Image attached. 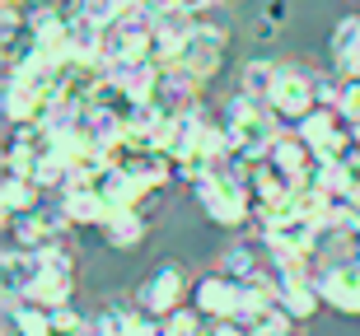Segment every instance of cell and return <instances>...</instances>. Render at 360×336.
<instances>
[{
  "mask_svg": "<svg viewBox=\"0 0 360 336\" xmlns=\"http://www.w3.org/2000/svg\"><path fill=\"white\" fill-rule=\"evenodd\" d=\"M187 290H192V285H187V271L178 267V262H160V267L141 281L136 304H141L146 313H155V318H169L174 309L187 304Z\"/></svg>",
  "mask_w": 360,
  "mask_h": 336,
  "instance_id": "7",
  "label": "cell"
},
{
  "mask_svg": "<svg viewBox=\"0 0 360 336\" xmlns=\"http://www.w3.org/2000/svg\"><path fill=\"white\" fill-rule=\"evenodd\" d=\"M108 248H136V243L150 234V210L141 206H127V210H108V220L98 224Z\"/></svg>",
  "mask_w": 360,
  "mask_h": 336,
  "instance_id": "11",
  "label": "cell"
},
{
  "mask_svg": "<svg viewBox=\"0 0 360 336\" xmlns=\"http://www.w3.org/2000/svg\"><path fill=\"white\" fill-rule=\"evenodd\" d=\"M0 206H5V220L28 215L42 206V187L28 173H5V187H0Z\"/></svg>",
  "mask_w": 360,
  "mask_h": 336,
  "instance_id": "15",
  "label": "cell"
},
{
  "mask_svg": "<svg viewBox=\"0 0 360 336\" xmlns=\"http://www.w3.org/2000/svg\"><path fill=\"white\" fill-rule=\"evenodd\" d=\"M333 61H337V75H360V14L337 19V28H333Z\"/></svg>",
  "mask_w": 360,
  "mask_h": 336,
  "instance_id": "14",
  "label": "cell"
},
{
  "mask_svg": "<svg viewBox=\"0 0 360 336\" xmlns=\"http://www.w3.org/2000/svg\"><path fill=\"white\" fill-rule=\"evenodd\" d=\"M290 336H295V332H290Z\"/></svg>",
  "mask_w": 360,
  "mask_h": 336,
  "instance_id": "26",
  "label": "cell"
},
{
  "mask_svg": "<svg viewBox=\"0 0 360 336\" xmlns=\"http://www.w3.org/2000/svg\"><path fill=\"white\" fill-rule=\"evenodd\" d=\"M337 108L360 126V75H342V98H337Z\"/></svg>",
  "mask_w": 360,
  "mask_h": 336,
  "instance_id": "20",
  "label": "cell"
},
{
  "mask_svg": "<svg viewBox=\"0 0 360 336\" xmlns=\"http://www.w3.org/2000/svg\"><path fill=\"white\" fill-rule=\"evenodd\" d=\"M24 299H33V304H42V309H66L70 299H75V262H70L66 243L42 253V271L33 276V285H28Z\"/></svg>",
  "mask_w": 360,
  "mask_h": 336,
  "instance_id": "6",
  "label": "cell"
},
{
  "mask_svg": "<svg viewBox=\"0 0 360 336\" xmlns=\"http://www.w3.org/2000/svg\"><path fill=\"white\" fill-rule=\"evenodd\" d=\"M319 84H323V70H309V66H276V84H271L267 103L276 108V117L285 121V126H295L304 112H314V108L323 103Z\"/></svg>",
  "mask_w": 360,
  "mask_h": 336,
  "instance_id": "4",
  "label": "cell"
},
{
  "mask_svg": "<svg viewBox=\"0 0 360 336\" xmlns=\"http://www.w3.org/2000/svg\"><path fill=\"white\" fill-rule=\"evenodd\" d=\"M94 336H131L136 332V304H103L89 318Z\"/></svg>",
  "mask_w": 360,
  "mask_h": 336,
  "instance_id": "17",
  "label": "cell"
},
{
  "mask_svg": "<svg viewBox=\"0 0 360 336\" xmlns=\"http://www.w3.org/2000/svg\"><path fill=\"white\" fill-rule=\"evenodd\" d=\"M192 196H197V206L206 210V220L220 229H243L257 220V201L253 191H248V182L243 177H229V173H206L192 182Z\"/></svg>",
  "mask_w": 360,
  "mask_h": 336,
  "instance_id": "1",
  "label": "cell"
},
{
  "mask_svg": "<svg viewBox=\"0 0 360 336\" xmlns=\"http://www.w3.org/2000/svg\"><path fill=\"white\" fill-rule=\"evenodd\" d=\"M192 304L206 313V323H211V318H229V313L239 309V281H229L225 271L197 276V281H192Z\"/></svg>",
  "mask_w": 360,
  "mask_h": 336,
  "instance_id": "10",
  "label": "cell"
},
{
  "mask_svg": "<svg viewBox=\"0 0 360 336\" xmlns=\"http://www.w3.org/2000/svg\"><path fill=\"white\" fill-rule=\"evenodd\" d=\"M271 84H276V61H248L243 75H239V89L253 94V98H267Z\"/></svg>",
  "mask_w": 360,
  "mask_h": 336,
  "instance_id": "18",
  "label": "cell"
},
{
  "mask_svg": "<svg viewBox=\"0 0 360 336\" xmlns=\"http://www.w3.org/2000/svg\"><path fill=\"white\" fill-rule=\"evenodd\" d=\"M319 276V290H323V304L347 318H360V262L356 257H342V262H323L314 267Z\"/></svg>",
  "mask_w": 360,
  "mask_h": 336,
  "instance_id": "9",
  "label": "cell"
},
{
  "mask_svg": "<svg viewBox=\"0 0 360 336\" xmlns=\"http://www.w3.org/2000/svg\"><path fill=\"white\" fill-rule=\"evenodd\" d=\"M300 140H304L319 159H342L351 149V140H356V121L347 117L342 108H333V103H319L314 112H304V117L290 126Z\"/></svg>",
  "mask_w": 360,
  "mask_h": 336,
  "instance_id": "3",
  "label": "cell"
},
{
  "mask_svg": "<svg viewBox=\"0 0 360 336\" xmlns=\"http://www.w3.org/2000/svg\"><path fill=\"white\" fill-rule=\"evenodd\" d=\"M225 126H229V135H234V145L248 149V154H267L271 140L285 131V121L276 117V108H271L267 98H253V94H243V89L229 98Z\"/></svg>",
  "mask_w": 360,
  "mask_h": 336,
  "instance_id": "2",
  "label": "cell"
},
{
  "mask_svg": "<svg viewBox=\"0 0 360 336\" xmlns=\"http://www.w3.org/2000/svg\"><path fill=\"white\" fill-rule=\"evenodd\" d=\"M10 336H14V332H10Z\"/></svg>",
  "mask_w": 360,
  "mask_h": 336,
  "instance_id": "27",
  "label": "cell"
},
{
  "mask_svg": "<svg viewBox=\"0 0 360 336\" xmlns=\"http://www.w3.org/2000/svg\"><path fill=\"white\" fill-rule=\"evenodd\" d=\"M61 210H66V220L75 229H84V224H103L108 220V206H103V196L89 187V182H75V187H66L61 191Z\"/></svg>",
  "mask_w": 360,
  "mask_h": 336,
  "instance_id": "12",
  "label": "cell"
},
{
  "mask_svg": "<svg viewBox=\"0 0 360 336\" xmlns=\"http://www.w3.org/2000/svg\"><path fill=\"white\" fill-rule=\"evenodd\" d=\"M271 276H276V304L290 313L295 323H309L323 309V290H319L314 267H281Z\"/></svg>",
  "mask_w": 360,
  "mask_h": 336,
  "instance_id": "8",
  "label": "cell"
},
{
  "mask_svg": "<svg viewBox=\"0 0 360 336\" xmlns=\"http://www.w3.org/2000/svg\"><path fill=\"white\" fill-rule=\"evenodd\" d=\"M141 5H146L150 14H169V10H183L178 0H141Z\"/></svg>",
  "mask_w": 360,
  "mask_h": 336,
  "instance_id": "23",
  "label": "cell"
},
{
  "mask_svg": "<svg viewBox=\"0 0 360 336\" xmlns=\"http://www.w3.org/2000/svg\"><path fill=\"white\" fill-rule=\"evenodd\" d=\"M178 5H183L187 14H206V10H211V5H215V0H178Z\"/></svg>",
  "mask_w": 360,
  "mask_h": 336,
  "instance_id": "24",
  "label": "cell"
},
{
  "mask_svg": "<svg viewBox=\"0 0 360 336\" xmlns=\"http://www.w3.org/2000/svg\"><path fill=\"white\" fill-rule=\"evenodd\" d=\"M285 14H290V5H285V0H267L262 19H271V24H285Z\"/></svg>",
  "mask_w": 360,
  "mask_h": 336,
  "instance_id": "22",
  "label": "cell"
},
{
  "mask_svg": "<svg viewBox=\"0 0 360 336\" xmlns=\"http://www.w3.org/2000/svg\"><path fill=\"white\" fill-rule=\"evenodd\" d=\"M0 5H19V10H28V5H38V0H0Z\"/></svg>",
  "mask_w": 360,
  "mask_h": 336,
  "instance_id": "25",
  "label": "cell"
},
{
  "mask_svg": "<svg viewBox=\"0 0 360 336\" xmlns=\"http://www.w3.org/2000/svg\"><path fill=\"white\" fill-rule=\"evenodd\" d=\"M267 159L276 163L281 173H290L295 182H304V173H309V163L319 159V154H314V149L304 145V140H300V135L295 131H281L276 140H271V149H267Z\"/></svg>",
  "mask_w": 360,
  "mask_h": 336,
  "instance_id": "13",
  "label": "cell"
},
{
  "mask_svg": "<svg viewBox=\"0 0 360 336\" xmlns=\"http://www.w3.org/2000/svg\"><path fill=\"white\" fill-rule=\"evenodd\" d=\"M47 336H89V318H80L75 304L52 309V327H47Z\"/></svg>",
  "mask_w": 360,
  "mask_h": 336,
  "instance_id": "19",
  "label": "cell"
},
{
  "mask_svg": "<svg viewBox=\"0 0 360 336\" xmlns=\"http://www.w3.org/2000/svg\"><path fill=\"white\" fill-rule=\"evenodd\" d=\"M225 52H229V28L220 24H192V33L183 38V52H178V66L192 75V80L211 84L215 75H220V66H225Z\"/></svg>",
  "mask_w": 360,
  "mask_h": 336,
  "instance_id": "5",
  "label": "cell"
},
{
  "mask_svg": "<svg viewBox=\"0 0 360 336\" xmlns=\"http://www.w3.org/2000/svg\"><path fill=\"white\" fill-rule=\"evenodd\" d=\"M206 336H248V323L234 318V313H229V318H211V323H206Z\"/></svg>",
  "mask_w": 360,
  "mask_h": 336,
  "instance_id": "21",
  "label": "cell"
},
{
  "mask_svg": "<svg viewBox=\"0 0 360 336\" xmlns=\"http://www.w3.org/2000/svg\"><path fill=\"white\" fill-rule=\"evenodd\" d=\"M220 271H225L229 281H257V276H267L271 262H262V253L257 248H248V243H239V248H229L225 257H220Z\"/></svg>",
  "mask_w": 360,
  "mask_h": 336,
  "instance_id": "16",
  "label": "cell"
}]
</instances>
